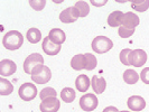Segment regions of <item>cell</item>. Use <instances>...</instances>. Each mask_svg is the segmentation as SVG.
Here are the masks:
<instances>
[{
	"instance_id": "29",
	"label": "cell",
	"mask_w": 149,
	"mask_h": 112,
	"mask_svg": "<svg viewBox=\"0 0 149 112\" xmlns=\"http://www.w3.org/2000/svg\"><path fill=\"white\" fill-rule=\"evenodd\" d=\"M140 80L145 84H149V67H145L140 73Z\"/></svg>"
},
{
	"instance_id": "7",
	"label": "cell",
	"mask_w": 149,
	"mask_h": 112,
	"mask_svg": "<svg viewBox=\"0 0 149 112\" xmlns=\"http://www.w3.org/2000/svg\"><path fill=\"white\" fill-rule=\"evenodd\" d=\"M147 62V53L142 49H134L129 55V64L134 67H141Z\"/></svg>"
},
{
	"instance_id": "8",
	"label": "cell",
	"mask_w": 149,
	"mask_h": 112,
	"mask_svg": "<svg viewBox=\"0 0 149 112\" xmlns=\"http://www.w3.org/2000/svg\"><path fill=\"white\" fill-rule=\"evenodd\" d=\"M80 17V13L75 7H68L64 9L60 15V20L64 24H72L75 22Z\"/></svg>"
},
{
	"instance_id": "11",
	"label": "cell",
	"mask_w": 149,
	"mask_h": 112,
	"mask_svg": "<svg viewBox=\"0 0 149 112\" xmlns=\"http://www.w3.org/2000/svg\"><path fill=\"white\" fill-rule=\"evenodd\" d=\"M17 71V65L11 60H2L0 62V75L10 76Z\"/></svg>"
},
{
	"instance_id": "14",
	"label": "cell",
	"mask_w": 149,
	"mask_h": 112,
	"mask_svg": "<svg viewBox=\"0 0 149 112\" xmlns=\"http://www.w3.org/2000/svg\"><path fill=\"white\" fill-rule=\"evenodd\" d=\"M91 85H92L93 91L97 94H101V93L104 92L105 88H107V81L103 77H101V76L94 75L92 77V80H91Z\"/></svg>"
},
{
	"instance_id": "26",
	"label": "cell",
	"mask_w": 149,
	"mask_h": 112,
	"mask_svg": "<svg viewBox=\"0 0 149 112\" xmlns=\"http://www.w3.org/2000/svg\"><path fill=\"white\" fill-rule=\"evenodd\" d=\"M56 95H57V93L53 88H45L39 93V97L42 99V101L45 99H48V97H56Z\"/></svg>"
},
{
	"instance_id": "20",
	"label": "cell",
	"mask_w": 149,
	"mask_h": 112,
	"mask_svg": "<svg viewBox=\"0 0 149 112\" xmlns=\"http://www.w3.org/2000/svg\"><path fill=\"white\" fill-rule=\"evenodd\" d=\"M14 91V85L6 79H0V95H9Z\"/></svg>"
},
{
	"instance_id": "17",
	"label": "cell",
	"mask_w": 149,
	"mask_h": 112,
	"mask_svg": "<svg viewBox=\"0 0 149 112\" xmlns=\"http://www.w3.org/2000/svg\"><path fill=\"white\" fill-rule=\"evenodd\" d=\"M71 66L75 71H81L85 70L86 67V60H85V55L84 54H77L71 61Z\"/></svg>"
},
{
	"instance_id": "24",
	"label": "cell",
	"mask_w": 149,
	"mask_h": 112,
	"mask_svg": "<svg viewBox=\"0 0 149 112\" xmlns=\"http://www.w3.org/2000/svg\"><path fill=\"white\" fill-rule=\"evenodd\" d=\"M79 13H80V17H85V16L89 15L90 13V6L88 5V2L85 1H77L74 6Z\"/></svg>"
},
{
	"instance_id": "19",
	"label": "cell",
	"mask_w": 149,
	"mask_h": 112,
	"mask_svg": "<svg viewBox=\"0 0 149 112\" xmlns=\"http://www.w3.org/2000/svg\"><path fill=\"white\" fill-rule=\"evenodd\" d=\"M26 38H27V40L29 43L36 44L42 39V33L37 28H30V29H28L27 34H26Z\"/></svg>"
},
{
	"instance_id": "28",
	"label": "cell",
	"mask_w": 149,
	"mask_h": 112,
	"mask_svg": "<svg viewBox=\"0 0 149 112\" xmlns=\"http://www.w3.org/2000/svg\"><path fill=\"white\" fill-rule=\"evenodd\" d=\"M134 33V30H129V29H127V28H125V27H122V26H120L119 30H118V34H119V36L121 38L130 37V36H132Z\"/></svg>"
},
{
	"instance_id": "6",
	"label": "cell",
	"mask_w": 149,
	"mask_h": 112,
	"mask_svg": "<svg viewBox=\"0 0 149 112\" xmlns=\"http://www.w3.org/2000/svg\"><path fill=\"white\" fill-rule=\"evenodd\" d=\"M97 104H99L97 97H95L92 93H88V94L81 97V99H80V105H81V109L83 111H93L97 108Z\"/></svg>"
},
{
	"instance_id": "21",
	"label": "cell",
	"mask_w": 149,
	"mask_h": 112,
	"mask_svg": "<svg viewBox=\"0 0 149 112\" xmlns=\"http://www.w3.org/2000/svg\"><path fill=\"white\" fill-rule=\"evenodd\" d=\"M75 97H76L75 91L72 89V88H64V89L62 90V92H61V97H62V100H63L64 102H66V103L73 102L75 100Z\"/></svg>"
},
{
	"instance_id": "23",
	"label": "cell",
	"mask_w": 149,
	"mask_h": 112,
	"mask_svg": "<svg viewBox=\"0 0 149 112\" xmlns=\"http://www.w3.org/2000/svg\"><path fill=\"white\" fill-rule=\"evenodd\" d=\"M131 7L134 8L136 11L143 13L149 8V0H134V1H131Z\"/></svg>"
},
{
	"instance_id": "5",
	"label": "cell",
	"mask_w": 149,
	"mask_h": 112,
	"mask_svg": "<svg viewBox=\"0 0 149 112\" xmlns=\"http://www.w3.org/2000/svg\"><path fill=\"white\" fill-rule=\"evenodd\" d=\"M18 95L24 101H31L37 95V88L33 83H24L18 90Z\"/></svg>"
},
{
	"instance_id": "13",
	"label": "cell",
	"mask_w": 149,
	"mask_h": 112,
	"mask_svg": "<svg viewBox=\"0 0 149 112\" xmlns=\"http://www.w3.org/2000/svg\"><path fill=\"white\" fill-rule=\"evenodd\" d=\"M42 47H43V51L47 55H56V54H58L61 52V45L53 43L48 36L44 38Z\"/></svg>"
},
{
	"instance_id": "1",
	"label": "cell",
	"mask_w": 149,
	"mask_h": 112,
	"mask_svg": "<svg viewBox=\"0 0 149 112\" xmlns=\"http://www.w3.org/2000/svg\"><path fill=\"white\" fill-rule=\"evenodd\" d=\"M24 43V36L18 30H10L2 38V45L9 51H16L22 47Z\"/></svg>"
},
{
	"instance_id": "30",
	"label": "cell",
	"mask_w": 149,
	"mask_h": 112,
	"mask_svg": "<svg viewBox=\"0 0 149 112\" xmlns=\"http://www.w3.org/2000/svg\"><path fill=\"white\" fill-rule=\"evenodd\" d=\"M29 3L35 10H42L46 5V1H34V0H31V1H29Z\"/></svg>"
},
{
	"instance_id": "15",
	"label": "cell",
	"mask_w": 149,
	"mask_h": 112,
	"mask_svg": "<svg viewBox=\"0 0 149 112\" xmlns=\"http://www.w3.org/2000/svg\"><path fill=\"white\" fill-rule=\"evenodd\" d=\"M48 37H49V39L52 40L53 43L62 45L65 42V39H66V35H65V33L62 29H60V28H54V29H52L49 31Z\"/></svg>"
},
{
	"instance_id": "16",
	"label": "cell",
	"mask_w": 149,
	"mask_h": 112,
	"mask_svg": "<svg viewBox=\"0 0 149 112\" xmlns=\"http://www.w3.org/2000/svg\"><path fill=\"white\" fill-rule=\"evenodd\" d=\"M125 14L122 11H113L110 15L108 16V25L110 27H119L122 24V19H123Z\"/></svg>"
},
{
	"instance_id": "2",
	"label": "cell",
	"mask_w": 149,
	"mask_h": 112,
	"mask_svg": "<svg viewBox=\"0 0 149 112\" xmlns=\"http://www.w3.org/2000/svg\"><path fill=\"white\" fill-rule=\"evenodd\" d=\"M52 77V72L47 66L43 65H38L35 67L31 72V80L37 84H45L47 83Z\"/></svg>"
},
{
	"instance_id": "18",
	"label": "cell",
	"mask_w": 149,
	"mask_h": 112,
	"mask_svg": "<svg viewBox=\"0 0 149 112\" xmlns=\"http://www.w3.org/2000/svg\"><path fill=\"white\" fill-rule=\"evenodd\" d=\"M75 86L80 92H86L90 88V79L85 74L79 75L75 81Z\"/></svg>"
},
{
	"instance_id": "12",
	"label": "cell",
	"mask_w": 149,
	"mask_h": 112,
	"mask_svg": "<svg viewBox=\"0 0 149 112\" xmlns=\"http://www.w3.org/2000/svg\"><path fill=\"white\" fill-rule=\"evenodd\" d=\"M128 108L132 111H141L145 109L146 106V101L143 100L142 97L139 95H134V97H130L127 101Z\"/></svg>"
},
{
	"instance_id": "31",
	"label": "cell",
	"mask_w": 149,
	"mask_h": 112,
	"mask_svg": "<svg viewBox=\"0 0 149 112\" xmlns=\"http://www.w3.org/2000/svg\"><path fill=\"white\" fill-rule=\"evenodd\" d=\"M103 112H119L118 111V109L116 108V106H108V108H105Z\"/></svg>"
},
{
	"instance_id": "4",
	"label": "cell",
	"mask_w": 149,
	"mask_h": 112,
	"mask_svg": "<svg viewBox=\"0 0 149 112\" xmlns=\"http://www.w3.org/2000/svg\"><path fill=\"white\" fill-rule=\"evenodd\" d=\"M43 64H44V58L40 54H38V53L30 54L24 62V71L27 74H31V72L35 67H37L38 65H43Z\"/></svg>"
},
{
	"instance_id": "10",
	"label": "cell",
	"mask_w": 149,
	"mask_h": 112,
	"mask_svg": "<svg viewBox=\"0 0 149 112\" xmlns=\"http://www.w3.org/2000/svg\"><path fill=\"white\" fill-rule=\"evenodd\" d=\"M138 25H139V17L134 13L128 11L125 14L123 19H122V24H121L122 27H125L129 30H134Z\"/></svg>"
},
{
	"instance_id": "27",
	"label": "cell",
	"mask_w": 149,
	"mask_h": 112,
	"mask_svg": "<svg viewBox=\"0 0 149 112\" xmlns=\"http://www.w3.org/2000/svg\"><path fill=\"white\" fill-rule=\"evenodd\" d=\"M131 52H132L131 49L126 48V49H122L121 53H120V61H121V63L125 64L126 66H129V65H130V64H129V55H130Z\"/></svg>"
},
{
	"instance_id": "9",
	"label": "cell",
	"mask_w": 149,
	"mask_h": 112,
	"mask_svg": "<svg viewBox=\"0 0 149 112\" xmlns=\"http://www.w3.org/2000/svg\"><path fill=\"white\" fill-rule=\"evenodd\" d=\"M61 102L57 97H48L42 101L39 105L42 112H57L60 110Z\"/></svg>"
},
{
	"instance_id": "25",
	"label": "cell",
	"mask_w": 149,
	"mask_h": 112,
	"mask_svg": "<svg viewBox=\"0 0 149 112\" xmlns=\"http://www.w3.org/2000/svg\"><path fill=\"white\" fill-rule=\"evenodd\" d=\"M84 55H85V60H86V67H85V70H86V71H92V70H94L97 65V57H95L93 54H90V53H86V54H84Z\"/></svg>"
},
{
	"instance_id": "22",
	"label": "cell",
	"mask_w": 149,
	"mask_h": 112,
	"mask_svg": "<svg viewBox=\"0 0 149 112\" xmlns=\"http://www.w3.org/2000/svg\"><path fill=\"white\" fill-rule=\"evenodd\" d=\"M123 80L127 84H136L139 80V75L134 70H126L123 73Z\"/></svg>"
},
{
	"instance_id": "32",
	"label": "cell",
	"mask_w": 149,
	"mask_h": 112,
	"mask_svg": "<svg viewBox=\"0 0 149 112\" xmlns=\"http://www.w3.org/2000/svg\"><path fill=\"white\" fill-rule=\"evenodd\" d=\"M119 112H130V111H119Z\"/></svg>"
},
{
	"instance_id": "3",
	"label": "cell",
	"mask_w": 149,
	"mask_h": 112,
	"mask_svg": "<svg viewBox=\"0 0 149 112\" xmlns=\"http://www.w3.org/2000/svg\"><path fill=\"white\" fill-rule=\"evenodd\" d=\"M112 47H113L112 40L105 36H97L92 42V49L97 54L109 52Z\"/></svg>"
}]
</instances>
